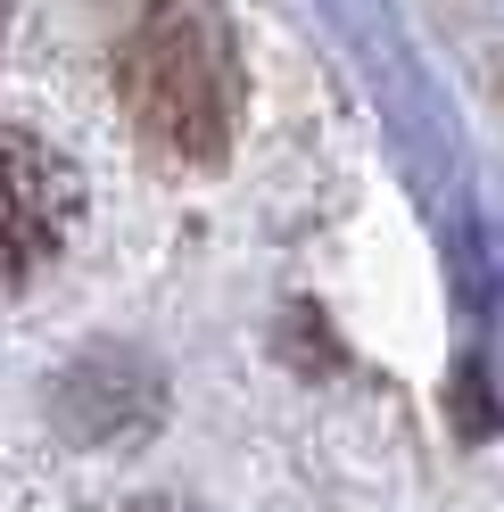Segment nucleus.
Segmentation results:
<instances>
[{"label":"nucleus","mask_w":504,"mask_h":512,"mask_svg":"<svg viewBox=\"0 0 504 512\" xmlns=\"http://www.w3.org/2000/svg\"><path fill=\"white\" fill-rule=\"evenodd\" d=\"M116 91L133 133L174 166H215L240 124V50L207 0H149L116 42Z\"/></svg>","instance_id":"1"},{"label":"nucleus","mask_w":504,"mask_h":512,"mask_svg":"<svg viewBox=\"0 0 504 512\" xmlns=\"http://www.w3.org/2000/svg\"><path fill=\"white\" fill-rule=\"evenodd\" d=\"M75 166L50 141L0 124V281H25L34 265H50L75 232Z\"/></svg>","instance_id":"2"}]
</instances>
